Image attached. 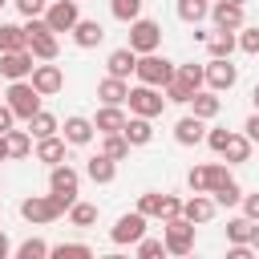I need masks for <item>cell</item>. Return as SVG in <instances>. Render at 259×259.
I'll list each match as a JSON object with an SVG mask.
<instances>
[{"mask_svg":"<svg viewBox=\"0 0 259 259\" xmlns=\"http://www.w3.org/2000/svg\"><path fill=\"white\" fill-rule=\"evenodd\" d=\"M32 65H36V57H32L28 49L0 53V77H8V81H24V77L32 73Z\"/></svg>","mask_w":259,"mask_h":259,"instance_id":"cell-14","label":"cell"},{"mask_svg":"<svg viewBox=\"0 0 259 259\" xmlns=\"http://www.w3.org/2000/svg\"><path fill=\"white\" fill-rule=\"evenodd\" d=\"M16 255H20V259H45V255H49V243H45V239H28V243L16 247Z\"/></svg>","mask_w":259,"mask_h":259,"instance_id":"cell-42","label":"cell"},{"mask_svg":"<svg viewBox=\"0 0 259 259\" xmlns=\"http://www.w3.org/2000/svg\"><path fill=\"white\" fill-rule=\"evenodd\" d=\"M251 146H255V142H251L247 134H227V142H223L219 154H223L227 162H247V158H251Z\"/></svg>","mask_w":259,"mask_h":259,"instance_id":"cell-27","label":"cell"},{"mask_svg":"<svg viewBox=\"0 0 259 259\" xmlns=\"http://www.w3.org/2000/svg\"><path fill=\"white\" fill-rule=\"evenodd\" d=\"M8 255H12V243H8V235L0 231V259H8Z\"/></svg>","mask_w":259,"mask_h":259,"instance_id":"cell-50","label":"cell"},{"mask_svg":"<svg viewBox=\"0 0 259 259\" xmlns=\"http://www.w3.org/2000/svg\"><path fill=\"white\" fill-rule=\"evenodd\" d=\"M81 20V8H77V0H53L49 8H45V24L53 28V32H73V24Z\"/></svg>","mask_w":259,"mask_h":259,"instance_id":"cell-13","label":"cell"},{"mask_svg":"<svg viewBox=\"0 0 259 259\" xmlns=\"http://www.w3.org/2000/svg\"><path fill=\"white\" fill-rule=\"evenodd\" d=\"M4 4H8V0H0V8H4Z\"/></svg>","mask_w":259,"mask_h":259,"instance_id":"cell-55","label":"cell"},{"mask_svg":"<svg viewBox=\"0 0 259 259\" xmlns=\"http://www.w3.org/2000/svg\"><path fill=\"white\" fill-rule=\"evenodd\" d=\"M138 210H142L146 219H162V194H158V190H146V194L138 198Z\"/></svg>","mask_w":259,"mask_h":259,"instance_id":"cell-40","label":"cell"},{"mask_svg":"<svg viewBox=\"0 0 259 259\" xmlns=\"http://www.w3.org/2000/svg\"><path fill=\"white\" fill-rule=\"evenodd\" d=\"M4 146H8V158H28V154H32V134L12 125V130L4 134Z\"/></svg>","mask_w":259,"mask_h":259,"instance_id":"cell-29","label":"cell"},{"mask_svg":"<svg viewBox=\"0 0 259 259\" xmlns=\"http://www.w3.org/2000/svg\"><path fill=\"white\" fill-rule=\"evenodd\" d=\"M210 198H214L219 206H239L243 190H239V182H235V178H227L223 186H214V190H210Z\"/></svg>","mask_w":259,"mask_h":259,"instance_id":"cell-36","label":"cell"},{"mask_svg":"<svg viewBox=\"0 0 259 259\" xmlns=\"http://www.w3.org/2000/svg\"><path fill=\"white\" fill-rule=\"evenodd\" d=\"M206 4H214V0H206Z\"/></svg>","mask_w":259,"mask_h":259,"instance_id":"cell-56","label":"cell"},{"mask_svg":"<svg viewBox=\"0 0 259 259\" xmlns=\"http://www.w3.org/2000/svg\"><path fill=\"white\" fill-rule=\"evenodd\" d=\"M231 174H227V166L223 162H206V166H190V174H186V186L194 190V194H210L214 186H223Z\"/></svg>","mask_w":259,"mask_h":259,"instance_id":"cell-10","label":"cell"},{"mask_svg":"<svg viewBox=\"0 0 259 259\" xmlns=\"http://www.w3.org/2000/svg\"><path fill=\"white\" fill-rule=\"evenodd\" d=\"M121 138H125L130 146H150V142H154V117H138V113H130L125 125H121Z\"/></svg>","mask_w":259,"mask_h":259,"instance_id":"cell-15","label":"cell"},{"mask_svg":"<svg viewBox=\"0 0 259 259\" xmlns=\"http://www.w3.org/2000/svg\"><path fill=\"white\" fill-rule=\"evenodd\" d=\"M206 49H210V57H231V53L239 49V36H235L231 28H219V32H206Z\"/></svg>","mask_w":259,"mask_h":259,"instance_id":"cell-28","label":"cell"},{"mask_svg":"<svg viewBox=\"0 0 259 259\" xmlns=\"http://www.w3.org/2000/svg\"><path fill=\"white\" fill-rule=\"evenodd\" d=\"M77 186H81V174H77L69 162L49 166V194L61 202V210H69V206L77 202Z\"/></svg>","mask_w":259,"mask_h":259,"instance_id":"cell-2","label":"cell"},{"mask_svg":"<svg viewBox=\"0 0 259 259\" xmlns=\"http://www.w3.org/2000/svg\"><path fill=\"white\" fill-rule=\"evenodd\" d=\"M174 8H178V20H182V24H202V20L210 16V4H206V0H178Z\"/></svg>","mask_w":259,"mask_h":259,"instance_id":"cell-30","label":"cell"},{"mask_svg":"<svg viewBox=\"0 0 259 259\" xmlns=\"http://www.w3.org/2000/svg\"><path fill=\"white\" fill-rule=\"evenodd\" d=\"M162 243H166V255H190L194 251V223L182 214L162 219Z\"/></svg>","mask_w":259,"mask_h":259,"instance_id":"cell-3","label":"cell"},{"mask_svg":"<svg viewBox=\"0 0 259 259\" xmlns=\"http://www.w3.org/2000/svg\"><path fill=\"white\" fill-rule=\"evenodd\" d=\"M0 162H8V146H4V134H0Z\"/></svg>","mask_w":259,"mask_h":259,"instance_id":"cell-53","label":"cell"},{"mask_svg":"<svg viewBox=\"0 0 259 259\" xmlns=\"http://www.w3.org/2000/svg\"><path fill=\"white\" fill-rule=\"evenodd\" d=\"M12 125H16V113H12V109H8L4 101H0V134H8Z\"/></svg>","mask_w":259,"mask_h":259,"instance_id":"cell-48","label":"cell"},{"mask_svg":"<svg viewBox=\"0 0 259 259\" xmlns=\"http://www.w3.org/2000/svg\"><path fill=\"white\" fill-rule=\"evenodd\" d=\"M174 77L182 81V85H190V89H202V65H174Z\"/></svg>","mask_w":259,"mask_h":259,"instance_id":"cell-39","label":"cell"},{"mask_svg":"<svg viewBox=\"0 0 259 259\" xmlns=\"http://www.w3.org/2000/svg\"><path fill=\"white\" fill-rule=\"evenodd\" d=\"M12 49H28V45H24V28L0 20V53H12Z\"/></svg>","mask_w":259,"mask_h":259,"instance_id":"cell-35","label":"cell"},{"mask_svg":"<svg viewBox=\"0 0 259 259\" xmlns=\"http://www.w3.org/2000/svg\"><path fill=\"white\" fill-rule=\"evenodd\" d=\"M61 214H65V210H61V202H57L53 194H32V198L20 202V219L32 223V227H45V223H53V219H61Z\"/></svg>","mask_w":259,"mask_h":259,"instance_id":"cell-7","label":"cell"},{"mask_svg":"<svg viewBox=\"0 0 259 259\" xmlns=\"http://www.w3.org/2000/svg\"><path fill=\"white\" fill-rule=\"evenodd\" d=\"M251 105L259 109V81H255V89H251Z\"/></svg>","mask_w":259,"mask_h":259,"instance_id":"cell-52","label":"cell"},{"mask_svg":"<svg viewBox=\"0 0 259 259\" xmlns=\"http://www.w3.org/2000/svg\"><path fill=\"white\" fill-rule=\"evenodd\" d=\"M158 45H162V24L158 20H146V16L130 20V49L138 57L142 53H158Z\"/></svg>","mask_w":259,"mask_h":259,"instance_id":"cell-8","label":"cell"},{"mask_svg":"<svg viewBox=\"0 0 259 259\" xmlns=\"http://www.w3.org/2000/svg\"><path fill=\"white\" fill-rule=\"evenodd\" d=\"M214 210H219V202H214L210 194H194V198H186V202H182V219H190L194 227L210 223V219H214Z\"/></svg>","mask_w":259,"mask_h":259,"instance_id":"cell-16","label":"cell"},{"mask_svg":"<svg viewBox=\"0 0 259 259\" xmlns=\"http://www.w3.org/2000/svg\"><path fill=\"white\" fill-rule=\"evenodd\" d=\"M69 223H73V227H93V223H97V206L77 198V202L69 206Z\"/></svg>","mask_w":259,"mask_h":259,"instance_id":"cell-37","label":"cell"},{"mask_svg":"<svg viewBox=\"0 0 259 259\" xmlns=\"http://www.w3.org/2000/svg\"><path fill=\"white\" fill-rule=\"evenodd\" d=\"M231 4H247V0H231Z\"/></svg>","mask_w":259,"mask_h":259,"instance_id":"cell-54","label":"cell"},{"mask_svg":"<svg viewBox=\"0 0 259 259\" xmlns=\"http://www.w3.org/2000/svg\"><path fill=\"white\" fill-rule=\"evenodd\" d=\"M101 40H105V28L97 20H77L73 24V45L77 49H97Z\"/></svg>","mask_w":259,"mask_h":259,"instance_id":"cell-22","label":"cell"},{"mask_svg":"<svg viewBox=\"0 0 259 259\" xmlns=\"http://www.w3.org/2000/svg\"><path fill=\"white\" fill-rule=\"evenodd\" d=\"M109 12H113V20L130 24V20L142 16V0H109Z\"/></svg>","mask_w":259,"mask_h":259,"instance_id":"cell-38","label":"cell"},{"mask_svg":"<svg viewBox=\"0 0 259 259\" xmlns=\"http://www.w3.org/2000/svg\"><path fill=\"white\" fill-rule=\"evenodd\" d=\"M125 105H130V113H138V117H158V113L166 109V97H162V89H154V85H134L130 97H125Z\"/></svg>","mask_w":259,"mask_h":259,"instance_id":"cell-9","label":"cell"},{"mask_svg":"<svg viewBox=\"0 0 259 259\" xmlns=\"http://www.w3.org/2000/svg\"><path fill=\"white\" fill-rule=\"evenodd\" d=\"M239 202H243V214H247V219H255V223H259V190H255V194H243V198H239Z\"/></svg>","mask_w":259,"mask_h":259,"instance_id":"cell-46","label":"cell"},{"mask_svg":"<svg viewBox=\"0 0 259 259\" xmlns=\"http://www.w3.org/2000/svg\"><path fill=\"white\" fill-rule=\"evenodd\" d=\"M235 36H239V49H243V53H251V57L259 53V24H255V28H247V24H243Z\"/></svg>","mask_w":259,"mask_h":259,"instance_id":"cell-43","label":"cell"},{"mask_svg":"<svg viewBox=\"0 0 259 259\" xmlns=\"http://www.w3.org/2000/svg\"><path fill=\"white\" fill-rule=\"evenodd\" d=\"M121 125H125V109L121 105H101L97 117H93V130L97 134H121Z\"/></svg>","mask_w":259,"mask_h":259,"instance_id":"cell-24","label":"cell"},{"mask_svg":"<svg viewBox=\"0 0 259 259\" xmlns=\"http://www.w3.org/2000/svg\"><path fill=\"white\" fill-rule=\"evenodd\" d=\"M28 81H32V89H36L40 97H53V93H61V89H65V73H61V65H53V61L32 65Z\"/></svg>","mask_w":259,"mask_h":259,"instance_id":"cell-12","label":"cell"},{"mask_svg":"<svg viewBox=\"0 0 259 259\" xmlns=\"http://www.w3.org/2000/svg\"><path fill=\"white\" fill-rule=\"evenodd\" d=\"M0 101H4V97H0Z\"/></svg>","mask_w":259,"mask_h":259,"instance_id":"cell-57","label":"cell"},{"mask_svg":"<svg viewBox=\"0 0 259 259\" xmlns=\"http://www.w3.org/2000/svg\"><path fill=\"white\" fill-rule=\"evenodd\" d=\"M243 134H247L251 142H259V109H255V113L247 117V125H243Z\"/></svg>","mask_w":259,"mask_h":259,"instance_id":"cell-49","label":"cell"},{"mask_svg":"<svg viewBox=\"0 0 259 259\" xmlns=\"http://www.w3.org/2000/svg\"><path fill=\"white\" fill-rule=\"evenodd\" d=\"M61 130H65V134H61V138H65V146H89V142H93V134H97V130H93V121H89V117H77V113H73V117H65V125H61Z\"/></svg>","mask_w":259,"mask_h":259,"instance_id":"cell-18","label":"cell"},{"mask_svg":"<svg viewBox=\"0 0 259 259\" xmlns=\"http://www.w3.org/2000/svg\"><path fill=\"white\" fill-rule=\"evenodd\" d=\"M12 4L20 16H45V8H49V0H12Z\"/></svg>","mask_w":259,"mask_h":259,"instance_id":"cell-44","label":"cell"},{"mask_svg":"<svg viewBox=\"0 0 259 259\" xmlns=\"http://www.w3.org/2000/svg\"><path fill=\"white\" fill-rule=\"evenodd\" d=\"M134 65H138V53H134L130 45H121V49H113V53L105 57L109 77H130V73H134Z\"/></svg>","mask_w":259,"mask_h":259,"instance_id":"cell-23","label":"cell"},{"mask_svg":"<svg viewBox=\"0 0 259 259\" xmlns=\"http://www.w3.org/2000/svg\"><path fill=\"white\" fill-rule=\"evenodd\" d=\"M24 45H28V53H32L36 61H57V53H61L57 32L45 24V16H28V24H24Z\"/></svg>","mask_w":259,"mask_h":259,"instance_id":"cell-1","label":"cell"},{"mask_svg":"<svg viewBox=\"0 0 259 259\" xmlns=\"http://www.w3.org/2000/svg\"><path fill=\"white\" fill-rule=\"evenodd\" d=\"M251 247L259 251V223H255V231H251Z\"/></svg>","mask_w":259,"mask_h":259,"instance_id":"cell-51","label":"cell"},{"mask_svg":"<svg viewBox=\"0 0 259 259\" xmlns=\"http://www.w3.org/2000/svg\"><path fill=\"white\" fill-rule=\"evenodd\" d=\"M36 162H45V166H57V162H65V138H57V134H49V138H36Z\"/></svg>","mask_w":259,"mask_h":259,"instance_id":"cell-26","label":"cell"},{"mask_svg":"<svg viewBox=\"0 0 259 259\" xmlns=\"http://www.w3.org/2000/svg\"><path fill=\"white\" fill-rule=\"evenodd\" d=\"M227 134H231V130H206V138H202V142L219 154V150H223V142H227Z\"/></svg>","mask_w":259,"mask_h":259,"instance_id":"cell-47","label":"cell"},{"mask_svg":"<svg viewBox=\"0 0 259 259\" xmlns=\"http://www.w3.org/2000/svg\"><path fill=\"white\" fill-rule=\"evenodd\" d=\"M101 154L113 158V162H121V158H130V142L121 134H101Z\"/></svg>","mask_w":259,"mask_h":259,"instance_id":"cell-32","label":"cell"},{"mask_svg":"<svg viewBox=\"0 0 259 259\" xmlns=\"http://www.w3.org/2000/svg\"><path fill=\"white\" fill-rule=\"evenodd\" d=\"M235 81H239V69L231 65V57H210V61L202 65V85H206V89L227 93V89H235Z\"/></svg>","mask_w":259,"mask_h":259,"instance_id":"cell-6","label":"cell"},{"mask_svg":"<svg viewBox=\"0 0 259 259\" xmlns=\"http://www.w3.org/2000/svg\"><path fill=\"white\" fill-rule=\"evenodd\" d=\"M85 178H93L97 186H109V182L117 178V162L105 158V154H93V158L85 162Z\"/></svg>","mask_w":259,"mask_h":259,"instance_id":"cell-21","label":"cell"},{"mask_svg":"<svg viewBox=\"0 0 259 259\" xmlns=\"http://www.w3.org/2000/svg\"><path fill=\"white\" fill-rule=\"evenodd\" d=\"M251 231H255V219L239 214V219L227 223V243H251Z\"/></svg>","mask_w":259,"mask_h":259,"instance_id":"cell-33","label":"cell"},{"mask_svg":"<svg viewBox=\"0 0 259 259\" xmlns=\"http://www.w3.org/2000/svg\"><path fill=\"white\" fill-rule=\"evenodd\" d=\"M4 105H8L20 121H28V117L40 109V93L32 89V81H28V77H24V81H12V85L4 89Z\"/></svg>","mask_w":259,"mask_h":259,"instance_id":"cell-4","label":"cell"},{"mask_svg":"<svg viewBox=\"0 0 259 259\" xmlns=\"http://www.w3.org/2000/svg\"><path fill=\"white\" fill-rule=\"evenodd\" d=\"M97 97H101V105H125L130 81H125V77H101V81H97Z\"/></svg>","mask_w":259,"mask_h":259,"instance_id":"cell-20","label":"cell"},{"mask_svg":"<svg viewBox=\"0 0 259 259\" xmlns=\"http://www.w3.org/2000/svg\"><path fill=\"white\" fill-rule=\"evenodd\" d=\"M146 223H150V219H146L142 210H130V214H121V219L109 227V239H113L117 247H134V243L146 235Z\"/></svg>","mask_w":259,"mask_h":259,"instance_id":"cell-11","label":"cell"},{"mask_svg":"<svg viewBox=\"0 0 259 259\" xmlns=\"http://www.w3.org/2000/svg\"><path fill=\"white\" fill-rule=\"evenodd\" d=\"M134 73H138V81H142V85L162 89V85L174 77V61H166V57H158V53H142V57H138V65H134Z\"/></svg>","mask_w":259,"mask_h":259,"instance_id":"cell-5","label":"cell"},{"mask_svg":"<svg viewBox=\"0 0 259 259\" xmlns=\"http://www.w3.org/2000/svg\"><path fill=\"white\" fill-rule=\"evenodd\" d=\"M174 214H182V198L162 194V219H174Z\"/></svg>","mask_w":259,"mask_h":259,"instance_id":"cell-45","label":"cell"},{"mask_svg":"<svg viewBox=\"0 0 259 259\" xmlns=\"http://www.w3.org/2000/svg\"><path fill=\"white\" fill-rule=\"evenodd\" d=\"M190 109H194V117H202V121H210V117H219V109H223V101H219V93H214V89H198V93L190 97Z\"/></svg>","mask_w":259,"mask_h":259,"instance_id":"cell-25","label":"cell"},{"mask_svg":"<svg viewBox=\"0 0 259 259\" xmlns=\"http://www.w3.org/2000/svg\"><path fill=\"white\" fill-rule=\"evenodd\" d=\"M134 251H138V259H158V255H166V243H162V239H146V235H142V239L134 243Z\"/></svg>","mask_w":259,"mask_h":259,"instance_id":"cell-41","label":"cell"},{"mask_svg":"<svg viewBox=\"0 0 259 259\" xmlns=\"http://www.w3.org/2000/svg\"><path fill=\"white\" fill-rule=\"evenodd\" d=\"M49 255L53 259H93V247L89 243H57V247H49Z\"/></svg>","mask_w":259,"mask_h":259,"instance_id":"cell-34","label":"cell"},{"mask_svg":"<svg viewBox=\"0 0 259 259\" xmlns=\"http://www.w3.org/2000/svg\"><path fill=\"white\" fill-rule=\"evenodd\" d=\"M202 138H206V121L202 117H194V113L178 117V125H174V142L178 146H198Z\"/></svg>","mask_w":259,"mask_h":259,"instance_id":"cell-19","label":"cell"},{"mask_svg":"<svg viewBox=\"0 0 259 259\" xmlns=\"http://www.w3.org/2000/svg\"><path fill=\"white\" fill-rule=\"evenodd\" d=\"M57 130H61V121H57L49 109H36V113L28 117V134H32V138H49V134H57Z\"/></svg>","mask_w":259,"mask_h":259,"instance_id":"cell-31","label":"cell"},{"mask_svg":"<svg viewBox=\"0 0 259 259\" xmlns=\"http://www.w3.org/2000/svg\"><path fill=\"white\" fill-rule=\"evenodd\" d=\"M210 16H214V28H231V32H239V28H243V4L214 0V4H210Z\"/></svg>","mask_w":259,"mask_h":259,"instance_id":"cell-17","label":"cell"}]
</instances>
